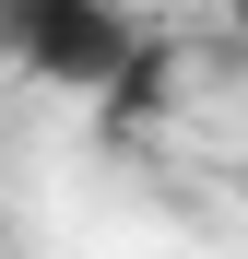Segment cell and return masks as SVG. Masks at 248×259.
<instances>
[{
    "mask_svg": "<svg viewBox=\"0 0 248 259\" xmlns=\"http://www.w3.org/2000/svg\"><path fill=\"white\" fill-rule=\"evenodd\" d=\"M0 48L71 95H118L142 71V24L118 0H0Z\"/></svg>",
    "mask_w": 248,
    "mask_h": 259,
    "instance_id": "1",
    "label": "cell"
}]
</instances>
